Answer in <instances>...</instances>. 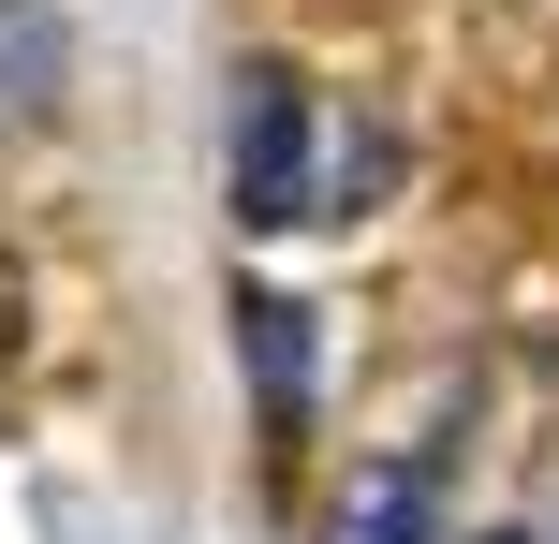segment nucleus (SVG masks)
Instances as JSON below:
<instances>
[{
	"label": "nucleus",
	"mask_w": 559,
	"mask_h": 544,
	"mask_svg": "<svg viewBox=\"0 0 559 544\" xmlns=\"http://www.w3.org/2000/svg\"><path fill=\"white\" fill-rule=\"evenodd\" d=\"M59 59H74V45H59L45 0H0V133H29V118L59 104Z\"/></svg>",
	"instance_id": "obj_4"
},
{
	"label": "nucleus",
	"mask_w": 559,
	"mask_h": 544,
	"mask_svg": "<svg viewBox=\"0 0 559 544\" xmlns=\"http://www.w3.org/2000/svg\"><path fill=\"white\" fill-rule=\"evenodd\" d=\"M236 221L251 235L309 221V88H295V59L236 74Z\"/></svg>",
	"instance_id": "obj_1"
},
{
	"label": "nucleus",
	"mask_w": 559,
	"mask_h": 544,
	"mask_svg": "<svg viewBox=\"0 0 559 544\" xmlns=\"http://www.w3.org/2000/svg\"><path fill=\"white\" fill-rule=\"evenodd\" d=\"M501 544H531V530H501Z\"/></svg>",
	"instance_id": "obj_5"
},
{
	"label": "nucleus",
	"mask_w": 559,
	"mask_h": 544,
	"mask_svg": "<svg viewBox=\"0 0 559 544\" xmlns=\"http://www.w3.org/2000/svg\"><path fill=\"white\" fill-rule=\"evenodd\" d=\"M427 530H442V486H427V457L354 471V486H338V516H324V544H427Z\"/></svg>",
	"instance_id": "obj_3"
},
{
	"label": "nucleus",
	"mask_w": 559,
	"mask_h": 544,
	"mask_svg": "<svg viewBox=\"0 0 559 544\" xmlns=\"http://www.w3.org/2000/svg\"><path fill=\"white\" fill-rule=\"evenodd\" d=\"M236 339H251V398H265V427H295L309 412V383H324V353H309V310L280 280H236Z\"/></svg>",
	"instance_id": "obj_2"
}]
</instances>
